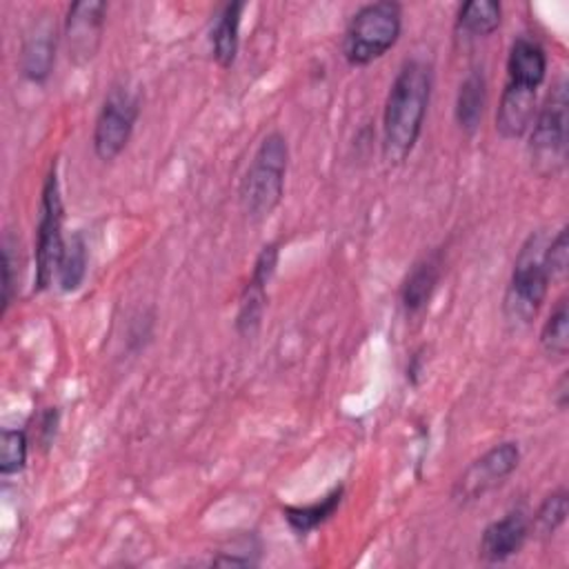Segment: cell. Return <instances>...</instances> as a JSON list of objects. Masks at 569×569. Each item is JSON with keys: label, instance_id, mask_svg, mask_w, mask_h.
Segmentation results:
<instances>
[{"label": "cell", "instance_id": "9", "mask_svg": "<svg viewBox=\"0 0 569 569\" xmlns=\"http://www.w3.org/2000/svg\"><path fill=\"white\" fill-rule=\"evenodd\" d=\"M107 22V2L102 0H78L69 7L64 18V40L69 60L73 64H87L96 58L102 31Z\"/></svg>", "mask_w": 569, "mask_h": 569}, {"label": "cell", "instance_id": "26", "mask_svg": "<svg viewBox=\"0 0 569 569\" xmlns=\"http://www.w3.org/2000/svg\"><path fill=\"white\" fill-rule=\"evenodd\" d=\"M56 427H58V411L56 409H47L42 416H40V433H44L42 442L49 445L56 436Z\"/></svg>", "mask_w": 569, "mask_h": 569}, {"label": "cell", "instance_id": "10", "mask_svg": "<svg viewBox=\"0 0 569 569\" xmlns=\"http://www.w3.org/2000/svg\"><path fill=\"white\" fill-rule=\"evenodd\" d=\"M529 516L525 509H511L502 518L489 522L480 536L478 556L485 562H505L518 553L529 536Z\"/></svg>", "mask_w": 569, "mask_h": 569}, {"label": "cell", "instance_id": "17", "mask_svg": "<svg viewBox=\"0 0 569 569\" xmlns=\"http://www.w3.org/2000/svg\"><path fill=\"white\" fill-rule=\"evenodd\" d=\"M502 20V7L496 0H469L458 9L456 27L467 36H491Z\"/></svg>", "mask_w": 569, "mask_h": 569}, {"label": "cell", "instance_id": "1", "mask_svg": "<svg viewBox=\"0 0 569 569\" xmlns=\"http://www.w3.org/2000/svg\"><path fill=\"white\" fill-rule=\"evenodd\" d=\"M431 87L433 73L425 60L411 58L402 62L382 111V156L389 164L405 162L413 151L425 124Z\"/></svg>", "mask_w": 569, "mask_h": 569}, {"label": "cell", "instance_id": "11", "mask_svg": "<svg viewBox=\"0 0 569 569\" xmlns=\"http://www.w3.org/2000/svg\"><path fill=\"white\" fill-rule=\"evenodd\" d=\"M536 104H538L536 87H527V84L507 80L502 96H500L498 111H496V131L505 140L522 138L531 129V122L538 111Z\"/></svg>", "mask_w": 569, "mask_h": 569}, {"label": "cell", "instance_id": "13", "mask_svg": "<svg viewBox=\"0 0 569 569\" xmlns=\"http://www.w3.org/2000/svg\"><path fill=\"white\" fill-rule=\"evenodd\" d=\"M56 62V27L51 20H40L27 33L20 53L22 76L31 82H44Z\"/></svg>", "mask_w": 569, "mask_h": 569}, {"label": "cell", "instance_id": "15", "mask_svg": "<svg viewBox=\"0 0 569 569\" xmlns=\"http://www.w3.org/2000/svg\"><path fill=\"white\" fill-rule=\"evenodd\" d=\"M242 11H244V2H229L213 18L209 42H211V53L222 69H229L236 62Z\"/></svg>", "mask_w": 569, "mask_h": 569}, {"label": "cell", "instance_id": "20", "mask_svg": "<svg viewBox=\"0 0 569 569\" xmlns=\"http://www.w3.org/2000/svg\"><path fill=\"white\" fill-rule=\"evenodd\" d=\"M87 260H89V249H87V240L80 231H76L71 236V240H67L60 264H58V284L64 293L76 291L84 276H87Z\"/></svg>", "mask_w": 569, "mask_h": 569}, {"label": "cell", "instance_id": "12", "mask_svg": "<svg viewBox=\"0 0 569 569\" xmlns=\"http://www.w3.org/2000/svg\"><path fill=\"white\" fill-rule=\"evenodd\" d=\"M442 251L436 249L411 267L400 289V302L407 313H420L427 309L442 278Z\"/></svg>", "mask_w": 569, "mask_h": 569}, {"label": "cell", "instance_id": "24", "mask_svg": "<svg viewBox=\"0 0 569 569\" xmlns=\"http://www.w3.org/2000/svg\"><path fill=\"white\" fill-rule=\"evenodd\" d=\"M545 267L551 282H565L569 271V231L562 227L545 249Z\"/></svg>", "mask_w": 569, "mask_h": 569}, {"label": "cell", "instance_id": "16", "mask_svg": "<svg viewBox=\"0 0 569 569\" xmlns=\"http://www.w3.org/2000/svg\"><path fill=\"white\" fill-rule=\"evenodd\" d=\"M485 104H487V80L485 73L473 69L458 87V96H456V122L465 133H473L482 120L485 113Z\"/></svg>", "mask_w": 569, "mask_h": 569}, {"label": "cell", "instance_id": "2", "mask_svg": "<svg viewBox=\"0 0 569 569\" xmlns=\"http://www.w3.org/2000/svg\"><path fill=\"white\" fill-rule=\"evenodd\" d=\"M289 147L280 131H271L258 144L240 182L242 211L253 222L267 220L284 196Z\"/></svg>", "mask_w": 569, "mask_h": 569}, {"label": "cell", "instance_id": "23", "mask_svg": "<svg viewBox=\"0 0 569 569\" xmlns=\"http://www.w3.org/2000/svg\"><path fill=\"white\" fill-rule=\"evenodd\" d=\"M27 433L22 429H2L0 433V473H18L27 462Z\"/></svg>", "mask_w": 569, "mask_h": 569}, {"label": "cell", "instance_id": "3", "mask_svg": "<svg viewBox=\"0 0 569 569\" xmlns=\"http://www.w3.org/2000/svg\"><path fill=\"white\" fill-rule=\"evenodd\" d=\"M547 242L549 238L545 231H531L516 256L502 300V313L513 327H527L547 298L551 284L545 267Z\"/></svg>", "mask_w": 569, "mask_h": 569}, {"label": "cell", "instance_id": "21", "mask_svg": "<svg viewBox=\"0 0 569 569\" xmlns=\"http://www.w3.org/2000/svg\"><path fill=\"white\" fill-rule=\"evenodd\" d=\"M540 347L549 358L562 360L569 351V302L560 298L540 331Z\"/></svg>", "mask_w": 569, "mask_h": 569}, {"label": "cell", "instance_id": "14", "mask_svg": "<svg viewBox=\"0 0 569 569\" xmlns=\"http://www.w3.org/2000/svg\"><path fill=\"white\" fill-rule=\"evenodd\" d=\"M547 73V53L542 44L533 38L518 36L511 42L509 56H507V80L527 84V87H540Z\"/></svg>", "mask_w": 569, "mask_h": 569}, {"label": "cell", "instance_id": "8", "mask_svg": "<svg viewBox=\"0 0 569 569\" xmlns=\"http://www.w3.org/2000/svg\"><path fill=\"white\" fill-rule=\"evenodd\" d=\"M518 462H520V449L516 442L493 445L478 460H473L456 480L451 489L453 500L467 505L482 498L491 489L500 487L516 471Z\"/></svg>", "mask_w": 569, "mask_h": 569}, {"label": "cell", "instance_id": "5", "mask_svg": "<svg viewBox=\"0 0 569 569\" xmlns=\"http://www.w3.org/2000/svg\"><path fill=\"white\" fill-rule=\"evenodd\" d=\"M569 109V96H567V82L558 80L542 107H538L536 118L531 122L529 133V162L531 169L540 178H553L565 169L567 160V116Z\"/></svg>", "mask_w": 569, "mask_h": 569}, {"label": "cell", "instance_id": "7", "mask_svg": "<svg viewBox=\"0 0 569 569\" xmlns=\"http://www.w3.org/2000/svg\"><path fill=\"white\" fill-rule=\"evenodd\" d=\"M138 116H140L138 93L124 84H113L100 104V111L93 124V136H91L93 153L102 162H111L122 153V149L127 147L133 133Z\"/></svg>", "mask_w": 569, "mask_h": 569}, {"label": "cell", "instance_id": "6", "mask_svg": "<svg viewBox=\"0 0 569 569\" xmlns=\"http://www.w3.org/2000/svg\"><path fill=\"white\" fill-rule=\"evenodd\" d=\"M64 204L60 196V182L56 162L51 164L40 196V220L36 233V291H44L53 278H58V264L64 251Z\"/></svg>", "mask_w": 569, "mask_h": 569}, {"label": "cell", "instance_id": "19", "mask_svg": "<svg viewBox=\"0 0 569 569\" xmlns=\"http://www.w3.org/2000/svg\"><path fill=\"white\" fill-rule=\"evenodd\" d=\"M342 502V487L333 489L331 493H327L322 500L313 502V505H307V507H284V518L287 522L291 525L293 531H298L300 536L313 531L316 527H320L322 522H327L336 509L340 507Z\"/></svg>", "mask_w": 569, "mask_h": 569}, {"label": "cell", "instance_id": "4", "mask_svg": "<svg viewBox=\"0 0 569 569\" xmlns=\"http://www.w3.org/2000/svg\"><path fill=\"white\" fill-rule=\"evenodd\" d=\"M402 7L391 0L360 7L342 36V56L351 67H365L382 58L400 38Z\"/></svg>", "mask_w": 569, "mask_h": 569}, {"label": "cell", "instance_id": "25", "mask_svg": "<svg viewBox=\"0 0 569 569\" xmlns=\"http://www.w3.org/2000/svg\"><path fill=\"white\" fill-rule=\"evenodd\" d=\"M11 238L4 236L2 240V309L0 313L4 316L9 305H11V293H13V284H16V278H13V253H11Z\"/></svg>", "mask_w": 569, "mask_h": 569}, {"label": "cell", "instance_id": "27", "mask_svg": "<svg viewBox=\"0 0 569 569\" xmlns=\"http://www.w3.org/2000/svg\"><path fill=\"white\" fill-rule=\"evenodd\" d=\"M567 400H569V378H567V373H562L556 385V391H553V402L558 409H565Z\"/></svg>", "mask_w": 569, "mask_h": 569}, {"label": "cell", "instance_id": "22", "mask_svg": "<svg viewBox=\"0 0 569 569\" xmlns=\"http://www.w3.org/2000/svg\"><path fill=\"white\" fill-rule=\"evenodd\" d=\"M567 513H569V496L565 489H558L542 500V505L538 507L531 520V527L538 536L549 538L562 527V522L567 520Z\"/></svg>", "mask_w": 569, "mask_h": 569}, {"label": "cell", "instance_id": "18", "mask_svg": "<svg viewBox=\"0 0 569 569\" xmlns=\"http://www.w3.org/2000/svg\"><path fill=\"white\" fill-rule=\"evenodd\" d=\"M267 287H269V282L253 278V276L244 284V291H242L240 305H238V316H236V331L242 338H251L260 329L264 305H267Z\"/></svg>", "mask_w": 569, "mask_h": 569}]
</instances>
